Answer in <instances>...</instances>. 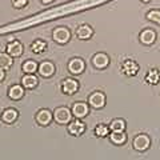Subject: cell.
Segmentation results:
<instances>
[{
    "instance_id": "52a82bcc",
    "label": "cell",
    "mask_w": 160,
    "mask_h": 160,
    "mask_svg": "<svg viewBox=\"0 0 160 160\" xmlns=\"http://www.w3.org/2000/svg\"><path fill=\"white\" fill-rule=\"evenodd\" d=\"M71 111H72V115L75 118L82 119V118H86L87 115L89 113V107H88V104H86V103L78 102V103H75L72 106Z\"/></svg>"
},
{
    "instance_id": "4316f807",
    "label": "cell",
    "mask_w": 160,
    "mask_h": 160,
    "mask_svg": "<svg viewBox=\"0 0 160 160\" xmlns=\"http://www.w3.org/2000/svg\"><path fill=\"white\" fill-rule=\"evenodd\" d=\"M28 3V0H12V6L15 8H23L26 7Z\"/></svg>"
},
{
    "instance_id": "7402d4cb",
    "label": "cell",
    "mask_w": 160,
    "mask_h": 160,
    "mask_svg": "<svg viewBox=\"0 0 160 160\" xmlns=\"http://www.w3.org/2000/svg\"><path fill=\"white\" fill-rule=\"evenodd\" d=\"M109 129H111V131H124V129H126V120L113 119L111 124H109Z\"/></svg>"
},
{
    "instance_id": "44dd1931",
    "label": "cell",
    "mask_w": 160,
    "mask_h": 160,
    "mask_svg": "<svg viewBox=\"0 0 160 160\" xmlns=\"http://www.w3.org/2000/svg\"><path fill=\"white\" fill-rule=\"evenodd\" d=\"M46 49H47V43L44 42V40L38 39L31 44V51L33 53H42V52L46 51Z\"/></svg>"
},
{
    "instance_id": "8fae6325",
    "label": "cell",
    "mask_w": 160,
    "mask_h": 160,
    "mask_svg": "<svg viewBox=\"0 0 160 160\" xmlns=\"http://www.w3.org/2000/svg\"><path fill=\"white\" fill-rule=\"evenodd\" d=\"M92 64H93L95 68H99V69L106 68L108 64H109V58H108V55L103 53V52H99V53H96V55H93V58H92Z\"/></svg>"
},
{
    "instance_id": "83f0119b",
    "label": "cell",
    "mask_w": 160,
    "mask_h": 160,
    "mask_svg": "<svg viewBox=\"0 0 160 160\" xmlns=\"http://www.w3.org/2000/svg\"><path fill=\"white\" fill-rule=\"evenodd\" d=\"M4 76H6V73H4V69L0 68V82H3V80H4Z\"/></svg>"
},
{
    "instance_id": "2e32d148",
    "label": "cell",
    "mask_w": 160,
    "mask_h": 160,
    "mask_svg": "<svg viewBox=\"0 0 160 160\" xmlns=\"http://www.w3.org/2000/svg\"><path fill=\"white\" fill-rule=\"evenodd\" d=\"M109 140L116 144V146H122V144L126 143L127 140V135L124 133V131H111L109 133Z\"/></svg>"
},
{
    "instance_id": "d4e9b609",
    "label": "cell",
    "mask_w": 160,
    "mask_h": 160,
    "mask_svg": "<svg viewBox=\"0 0 160 160\" xmlns=\"http://www.w3.org/2000/svg\"><path fill=\"white\" fill-rule=\"evenodd\" d=\"M146 18L149 20V22H152L155 24H158L160 26V11L159 9H151V11H148Z\"/></svg>"
},
{
    "instance_id": "4fadbf2b",
    "label": "cell",
    "mask_w": 160,
    "mask_h": 160,
    "mask_svg": "<svg viewBox=\"0 0 160 160\" xmlns=\"http://www.w3.org/2000/svg\"><path fill=\"white\" fill-rule=\"evenodd\" d=\"M139 39L144 46H151V44L155 43V40H156V32L151 28L144 29V31H142V33H140Z\"/></svg>"
},
{
    "instance_id": "f546056e",
    "label": "cell",
    "mask_w": 160,
    "mask_h": 160,
    "mask_svg": "<svg viewBox=\"0 0 160 160\" xmlns=\"http://www.w3.org/2000/svg\"><path fill=\"white\" fill-rule=\"evenodd\" d=\"M142 2H143V3H149L151 0H142Z\"/></svg>"
},
{
    "instance_id": "7a4b0ae2",
    "label": "cell",
    "mask_w": 160,
    "mask_h": 160,
    "mask_svg": "<svg viewBox=\"0 0 160 160\" xmlns=\"http://www.w3.org/2000/svg\"><path fill=\"white\" fill-rule=\"evenodd\" d=\"M132 144H133V148L136 149V151L144 152L149 148V146H151V139H149V136H147L146 133H140L138 136H135Z\"/></svg>"
},
{
    "instance_id": "5bb4252c",
    "label": "cell",
    "mask_w": 160,
    "mask_h": 160,
    "mask_svg": "<svg viewBox=\"0 0 160 160\" xmlns=\"http://www.w3.org/2000/svg\"><path fill=\"white\" fill-rule=\"evenodd\" d=\"M38 72L43 78H51L55 73V66L51 62H43L38 68Z\"/></svg>"
},
{
    "instance_id": "ac0fdd59",
    "label": "cell",
    "mask_w": 160,
    "mask_h": 160,
    "mask_svg": "<svg viewBox=\"0 0 160 160\" xmlns=\"http://www.w3.org/2000/svg\"><path fill=\"white\" fill-rule=\"evenodd\" d=\"M38 83H39V80L33 73H27L22 79V84L24 88H35L38 86Z\"/></svg>"
},
{
    "instance_id": "603a6c76",
    "label": "cell",
    "mask_w": 160,
    "mask_h": 160,
    "mask_svg": "<svg viewBox=\"0 0 160 160\" xmlns=\"http://www.w3.org/2000/svg\"><path fill=\"white\" fill-rule=\"evenodd\" d=\"M13 60H12V56L8 53H0V68L3 69H7L12 66Z\"/></svg>"
},
{
    "instance_id": "ffe728a7",
    "label": "cell",
    "mask_w": 160,
    "mask_h": 160,
    "mask_svg": "<svg viewBox=\"0 0 160 160\" xmlns=\"http://www.w3.org/2000/svg\"><path fill=\"white\" fill-rule=\"evenodd\" d=\"M146 82H147V84H151V86H156V84L160 82V73L156 68H152L147 72Z\"/></svg>"
},
{
    "instance_id": "f1b7e54d",
    "label": "cell",
    "mask_w": 160,
    "mask_h": 160,
    "mask_svg": "<svg viewBox=\"0 0 160 160\" xmlns=\"http://www.w3.org/2000/svg\"><path fill=\"white\" fill-rule=\"evenodd\" d=\"M42 3H44V4H49V3H52L53 0H40Z\"/></svg>"
},
{
    "instance_id": "ba28073f",
    "label": "cell",
    "mask_w": 160,
    "mask_h": 160,
    "mask_svg": "<svg viewBox=\"0 0 160 160\" xmlns=\"http://www.w3.org/2000/svg\"><path fill=\"white\" fill-rule=\"evenodd\" d=\"M62 91L66 95H73L79 91V82L75 79L68 78L62 83Z\"/></svg>"
},
{
    "instance_id": "9c48e42d",
    "label": "cell",
    "mask_w": 160,
    "mask_h": 160,
    "mask_svg": "<svg viewBox=\"0 0 160 160\" xmlns=\"http://www.w3.org/2000/svg\"><path fill=\"white\" fill-rule=\"evenodd\" d=\"M52 119H53V115L47 108L40 109V111L36 113V122L40 124V126H43V127L48 126V124L52 122Z\"/></svg>"
},
{
    "instance_id": "d6986e66",
    "label": "cell",
    "mask_w": 160,
    "mask_h": 160,
    "mask_svg": "<svg viewBox=\"0 0 160 160\" xmlns=\"http://www.w3.org/2000/svg\"><path fill=\"white\" fill-rule=\"evenodd\" d=\"M8 96L13 100L22 99L24 96V88L20 86V84H15V86H12L8 89Z\"/></svg>"
},
{
    "instance_id": "5b68a950",
    "label": "cell",
    "mask_w": 160,
    "mask_h": 160,
    "mask_svg": "<svg viewBox=\"0 0 160 160\" xmlns=\"http://www.w3.org/2000/svg\"><path fill=\"white\" fill-rule=\"evenodd\" d=\"M88 104L93 108H103L104 104H106V96H104L103 92H93L89 95L88 98Z\"/></svg>"
},
{
    "instance_id": "7c38bea8",
    "label": "cell",
    "mask_w": 160,
    "mask_h": 160,
    "mask_svg": "<svg viewBox=\"0 0 160 160\" xmlns=\"http://www.w3.org/2000/svg\"><path fill=\"white\" fill-rule=\"evenodd\" d=\"M7 53L11 55L12 58H16V56H20V55L23 53V44L18 42V40H12V42H9L7 44Z\"/></svg>"
},
{
    "instance_id": "277c9868",
    "label": "cell",
    "mask_w": 160,
    "mask_h": 160,
    "mask_svg": "<svg viewBox=\"0 0 160 160\" xmlns=\"http://www.w3.org/2000/svg\"><path fill=\"white\" fill-rule=\"evenodd\" d=\"M122 72L128 78L136 76L138 72H139V64L135 62V60L128 59L122 64Z\"/></svg>"
},
{
    "instance_id": "6da1fadb",
    "label": "cell",
    "mask_w": 160,
    "mask_h": 160,
    "mask_svg": "<svg viewBox=\"0 0 160 160\" xmlns=\"http://www.w3.org/2000/svg\"><path fill=\"white\" fill-rule=\"evenodd\" d=\"M72 111L67 107H59L53 111V119L58 124H68L71 122Z\"/></svg>"
},
{
    "instance_id": "cb8c5ba5",
    "label": "cell",
    "mask_w": 160,
    "mask_h": 160,
    "mask_svg": "<svg viewBox=\"0 0 160 160\" xmlns=\"http://www.w3.org/2000/svg\"><path fill=\"white\" fill-rule=\"evenodd\" d=\"M22 68H23V71L26 72V73H35V72L38 71L39 66H38L36 62H33V60H27V62L23 64Z\"/></svg>"
},
{
    "instance_id": "30bf717a",
    "label": "cell",
    "mask_w": 160,
    "mask_h": 160,
    "mask_svg": "<svg viewBox=\"0 0 160 160\" xmlns=\"http://www.w3.org/2000/svg\"><path fill=\"white\" fill-rule=\"evenodd\" d=\"M68 69L72 75H80L86 69V64L80 58H75L68 63Z\"/></svg>"
},
{
    "instance_id": "e0dca14e",
    "label": "cell",
    "mask_w": 160,
    "mask_h": 160,
    "mask_svg": "<svg viewBox=\"0 0 160 160\" xmlns=\"http://www.w3.org/2000/svg\"><path fill=\"white\" fill-rule=\"evenodd\" d=\"M16 119H18V111L15 108H7V109H4V112L2 115V120H3L4 123L11 124Z\"/></svg>"
},
{
    "instance_id": "8992f818",
    "label": "cell",
    "mask_w": 160,
    "mask_h": 160,
    "mask_svg": "<svg viewBox=\"0 0 160 160\" xmlns=\"http://www.w3.org/2000/svg\"><path fill=\"white\" fill-rule=\"evenodd\" d=\"M84 131H86V124H84L80 119H75L72 122L68 123V132L73 135V136H80Z\"/></svg>"
},
{
    "instance_id": "3957f363",
    "label": "cell",
    "mask_w": 160,
    "mask_h": 160,
    "mask_svg": "<svg viewBox=\"0 0 160 160\" xmlns=\"http://www.w3.org/2000/svg\"><path fill=\"white\" fill-rule=\"evenodd\" d=\"M52 38L55 42L59 44H66L69 42V39H71V32H69V29L66 27H58L53 31Z\"/></svg>"
},
{
    "instance_id": "484cf974",
    "label": "cell",
    "mask_w": 160,
    "mask_h": 160,
    "mask_svg": "<svg viewBox=\"0 0 160 160\" xmlns=\"http://www.w3.org/2000/svg\"><path fill=\"white\" fill-rule=\"evenodd\" d=\"M109 127L106 126V124H99V126H96V128H95V135L99 138H106L107 135H109Z\"/></svg>"
},
{
    "instance_id": "9a60e30c",
    "label": "cell",
    "mask_w": 160,
    "mask_h": 160,
    "mask_svg": "<svg viewBox=\"0 0 160 160\" xmlns=\"http://www.w3.org/2000/svg\"><path fill=\"white\" fill-rule=\"evenodd\" d=\"M93 35V29L88 26V24H83V26H80L76 31V36L80 39V40H88L91 39Z\"/></svg>"
}]
</instances>
